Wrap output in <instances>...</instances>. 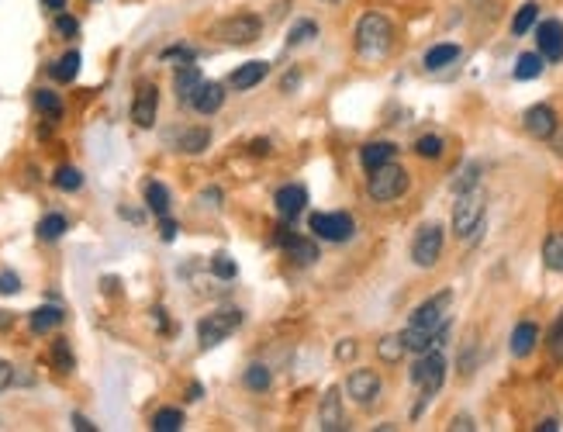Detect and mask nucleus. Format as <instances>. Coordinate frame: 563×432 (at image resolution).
Returning <instances> with one entry per match:
<instances>
[{"label":"nucleus","instance_id":"nucleus-1","mask_svg":"<svg viewBox=\"0 0 563 432\" xmlns=\"http://www.w3.org/2000/svg\"><path fill=\"white\" fill-rule=\"evenodd\" d=\"M391 46H394V25L387 21V14H381V11L363 14L357 25L359 55H366V59H384L387 52H391Z\"/></svg>","mask_w":563,"mask_h":432},{"label":"nucleus","instance_id":"nucleus-2","mask_svg":"<svg viewBox=\"0 0 563 432\" xmlns=\"http://www.w3.org/2000/svg\"><path fill=\"white\" fill-rule=\"evenodd\" d=\"M484 229V194L474 187V191H463L453 208V232L460 239H474L477 232Z\"/></svg>","mask_w":563,"mask_h":432},{"label":"nucleus","instance_id":"nucleus-3","mask_svg":"<svg viewBox=\"0 0 563 432\" xmlns=\"http://www.w3.org/2000/svg\"><path fill=\"white\" fill-rule=\"evenodd\" d=\"M405 191H408V174H405L401 166H394V163L377 166V170L370 174V183H366V194H370L374 201H398Z\"/></svg>","mask_w":563,"mask_h":432},{"label":"nucleus","instance_id":"nucleus-4","mask_svg":"<svg viewBox=\"0 0 563 432\" xmlns=\"http://www.w3.org/2000/svg\"><path fill=\"white\" fill-rule=\"evenodd\" d=\"M239 326H242V311H235V308L211 311L207 318H201V326H197V343H201V350H211V346L225 343Z\"/></svg>","mask_w":563,"mask_h":432},{"label":"nucleus","instance_id":"nucleus-5","mask_svg":"<svg viewBox=\"0 0 563 432\" xmlns=\"http://www.w3.org/2000/svg\"><path fill=\"white\" fill-rule=\"evenodd\" d=\"M411 381L422 387L425 398H433L435 391L442 387V381H446V356L439 353V350L422 353V360L411 367Z\"/></svg>","mask_w":563,"mask_h":432},{"label":"nucleus","instance_id":"nucleus-6","mask_svg":"<svg viewBox=\"0 0 563 432\" xmlns=\"http://www.w3.org/2000/svg\"><path fill=\"white\" fill-rule=\"evenodd\" d=\"M311 232L318 235V239H325V242H346L353 232H357V222L346 215V211H318V215H311Z\"/></svg>","mask_w":563,"mask_h":432},{"label":"nucleus","instance_id":"nucleus-7","mask_svg":"<svg viewBox=\"0 0 563 432\" xmlns=\"http://www.w3.org/2000/svg\"><path fill=\"white\" fill-rule=\"evenodd\" d=\"M442 242H446V235H442L439 225L418 229L415 242H411V259H415L422 270H429V267H435V259L442 256Z\"/></svg>","mask_w":563,"mask_h":432},{"label":"nucleus","instance_id":"nucleus-8","mask_svg":"<svg viewBox=\"0 0 563 432\" xmlns=\"http://www.w3.org/2000/svg\"><path fill=\"white\" fill-rule=\"evenodd\" d=\"M453 301V294L450 291H442V294H435L429 298L425 305L415 308V315H411L408 326H418V329H446L450 326V318H446V308Z\"/></svg>","mask_w":563,"mask_h":432},{"label":"nucleus","instance_id":"nucleus-9","mask_svg":"<svg viewBox=\"0 0 563 432\" xmlns=\"http://www.w3.org/2000/svg\"><path fill=\"white\" fill-rule=\"evenodd\" d=\"M222 38L229 42V46H249V42H256L263 25H259L256 14H235L229 21H222Z\"/></svg>","mask_w":563,"mask_h":432},{"label":"nucleus","instance_id":"nucleus-10","mask_svg":"<svg viewBox=\"0 0 563 432\" xmlns=\"http://www.w3.org/2000/svg\"><path fill=\"white\" fill-rule=\"evenodd\" d=\"M346 394L357 402V405H374L381 398V377L374 370H353L346 377Z\"/></svg>","mask_w":563,"mask_h":432},{"label":"nucleus","instance_id":"nucleus-11","mask_svg":"<svg viewBox=\"0 0 563 432\" xmlns=\"http://www.w3.org/2000/svg\"><path fill=\"white\" fill-rule=\"evenodd\" d=\"M155 111H159V90H155L153 83H139L135 101H131V122L139 128H153Z\"/></svg>","mask_w":563,"mask_h":432},{"label":"nucleus","instance_id":"nucleus-12","mask_svg":"<svg viewBox=\"0 0 563 432\" xmlns=\"http://www.w3.org/2000/svg\"><path fill=\"white\" fill-rule=\"evenodd\" d=\"M522 125L525 131L533 135V139H550L553 131H557V114H553V107H546V104H536V107H529L525 114H522Z\"/></svg>","mask_w":563,"mask_h":432},{"label":"nucleus","instance_id":"nucleus-13","mask_svg":"<svg viewBox=\"0 0 563 432\" xmlns=\"http://www.w3.org/2000/svg\"><path fill=\"white\" fill-rule=\"evenodd\" d=\"M536 42H539V55L550 59V63H560L563 59V25L560 21H542L536 28Z\"/></svg>","mask_w":563,"mask_h":432},{"label":"nucleus","instance_id":"nucleus-14","mask_svg":"<svg viewBox=\"0 0 563 432\" xmlns=\"http://www.w3.org/2000/svg\"><path fill=\"white\" fill-rule=\"evenodd\" d=\"M273 204H277V211H281L283 222H294V218L305 211V204H307L305 187H298V183H287V187H281V191H277Z\"/></svg>","mask_w":563,"mask_h":432},{"label":"nucleus","instance_id":"nucleus-15","mask_svg":"<svg viewBox=\"0 0 563 432\" xmlns=\"http://www.w3.org/2000/svg\"><path fill=\"white\" fill-rule=\"evenodd\" d=\"M205 83L201 77V70L194 66V63H183L177 70V77H173V90H177V101L180 104H190L194 101V94H197V87Z\"/></svg>","mask_w":563,"mask_h":432},{"label":"nucleus","instance_id":"nucleus-16","mask_svg":"<svg viewBox=\"0 0 563 432\" xmlns=\"http://www.w3.org/2000/svg\"><path fill=\"white\" fill-rule=\"evenodd\" d=\"M222 104H225V87H222V83H201L197 94H194V101H190V107H194L197 114H214Z\"/></svg>","mask_w":563,"mask_h":432},{"label":"nucleus","instance_id":"nucleus-17","mask_svg":"<svg viewBox=\"0 0 563 432\" xmlns=\"http://www.w3.org/2000/svg\"><path fill=\"white\" fill-rule=\"evenodd\" d=\"M318 422H322L325 432L342 429V398H339V391H325L322 408H318Z\"/></svg>","mask_w":563,"mask_h":432},{"label":"nucleus","instance_id":"nucleus-18","mask_svg":"<svg viewBox=\"0 0 563 432\" xmlns=\"http://www.w3.org/2000/svg\"><path fill=\"white\" fill-rule=\"evenodd\" d=\"M394 153H398V149H394L391 142H370V146H363V149H359V163L366 166V174H374L377 166L391 163Z\"/></svg>","mask_w":563,"mask_h":432},{"label":"nucleus","instance_id":"nucleus-19","mask_svg":"<svg viewBox=\"0 0 563 432\" xmlns=\"http://www.w3.org/2000/svg\"><path fill=\"white\" fill-rule=\"evenodd\" d=\"M536 343H539V329L533 326V322H518L512 332V356H529L533 350H536Z\"/></svg>","mask_w":563,"mask_h":432},{"label":"nucleus","instance_id":"nucleus-20","mask_svg":"<svg viewBox=\"0 0 563 432\" xmlns=\"http://www.w3.org/2000/svg\"><path fill=\"white\" fill-rule=\"evenodd\" d=\"M266 70H270L266 63L253 59V63H246V66H239V70L231 73V87H235V90H253L259 80L266 77Z\"/></svg>","mask_w":563,"mask_h":432},{"label":"nucleus","instance_id":"nucleus-21","mask_svg":"<svg viewBox=\"0 0 563 432\" xmlns=\"http://www.w3.org/2000/svg\"><path fill=\"white\" fill-rule=\"evenodd\" d=\"M63 318H66L63 308H52V305L35 308V311H31V332H38V335H42V332H52L55 326H63Z\"/></svg>","mask_w":563,"mask_h":432},{"label":"nucleus","instance_id":"nucleus-22","mask_svg":"<svg viewBox=\"0 0 563 432\" xmlns=\"http://www.w3.org/2000/svg\"><path fill=\"white\" fill-rule=\"evenodd\" d=\"M457 59H460V46L442 42V46H433V49L425 52V70H442V66H450Z\"/></svg>","mask_w":563,"mask_h":432},{"label":"nucleus","instance_id":"nucleus-23","mask_svg":"<svg viewBox=\"0 0 563 432\" xmlns=\"http://www.w3.org/2000/svg\"><path fill=\"white\" fill-rule=\"evenodd\" d=\"M142 194H146V204H149V211H153V215H159V218H163V215H170V191H166L159 180H149Z\"/></svg>","mask_w":563,"mask_h":432},{"label":"nucleus","instance_id":"nucleus-24","mask_svg":"<svg viewBox=\"0 0 563 432\" xmlns=\"http://www.w3.org/2000/svg\"><path fill=\"white\" fill-rule=\"evenodd\" d=\"M542 55L539 52H522L518 59H515V80H536L542 77Z\"/></svg>","mask_w":563,"mask_h":432},{"label":"nucleus","instance_id":"nucleus-25","mask_svg":"<svg viewBox=\"0 0 563 432\" xmlns=\"http://www.w3.org/2000/svg\"><path fill=\"white\" fill-rule=\"evenodd\" d=\"M49 73H52V80H59V83H73L80 73V52H66L63 59H55Z\"/></svg>","mask_w":563,"mask_h":432},{"label":"nucleus","instance_id":"nucleus-26","mask_svg":"<svg viewBox=\"0 0 563 432\" xmlns=\"http://www.w3.org/2000/svg\"><path fill=\"white\" fill-rule=\"evenodd\" d=\"M283 250H287V256H290L294 263H301V267H311V263L318 259V246H315V242H307V239H298V235H294Z\"/></svg>","mask_w":563,"mask_h":432},{"label":"nucleus","instance_id":"nucleus-27","mask_svg":"<svg viewBox=\"0 0 563 432\" xmlns=\"http://www.w3.org/2000/svg\"><path fill=\"white\" fill-rule=\"evenodd\" d=\"M542 263H546L550 270L563 274V232H553V235L542 242Z\"/></svg>","mask_w":563,"mask_h":432},{"label":"nucleus","instance_id":"nucleus-28","mask_svg":"<svg viewBox=\"0 0 563 432\" xmlns=\"http://www.w3.org/2000/svg\"><path fill=\"white\" fill-rule=\"evenodd\" d=\"M207 142H211V135H207L205 128H187V131L177 139V146L183 149V153H205Z\"/></svg>","mask_w":563,"mask_h":432},{"label":"nucleus","instance_id":"nucleus-29","mask_svg":"<svg viewBox=\"0 0 563 432\" xmlns=\"http://www.w3.org/2000/svg\"><path fill=\"white\" fill-rule=\"evenodd\" d=\"M153 429L155 432H180L183 429V411L177 408H159L153 415Z\"/></svg>","mask_w":563,"mask_h":432},{"label":"nucleus","instance_id":"nucleus-30","mask_svg":"<svg viewBox=\"0 0 563 432\" xmlns=\"http://www.w3.org/2000/svg\"><path fill=\"white\" fill-rule=\"evenodd\" d=\"M536 18H539V4H533V0H529V4H522V7L515 11V18H512V31L515 35H525L529 28L536 25Z\"/></svg>","mask_w":563,"mask_h":432},{"label":"nucleus","instance_id":"nucleus-31","mask_svg":"<svg viewBox=\"0 0 563 432\" xmlns=\"http://www.w3.org/2000/svg\"><path fill=\"white\" fill-rule=\"evenodd\" d=\"M377 353H381V360H387V363H398L401 356L408 353V346H405L401 335H384V339L377 343Z\"/></svg>","mask_w":563,"mask_h":432},{"label":"nucleus","instance_id":"nucleus-32","mask_svg":"<svg viewBox=\"0 0 563 432\" xmlns=\"http://www.w3.org/2000/svg\"><path fill=\"white\" fill-rule=\"evenodd\" d=\"M70 229V222L63 218V215H46L42 222H38V239H46V242H55L63 232Z\"/></svg>","mask_w":563,"mask_h":432},{"label":"nucleus","instance_id":"nucleus-33","mask_svg":"<svg viewBox=\"0 0 563 432\" xmlns=\"http://www.w3.org/2000/svg\"><path fill=\"white\" fill-rule=\"evenodd\" d=\"M52 367H55L59 374H70V370H73V350H70L66 339H55V343H52Z\"/></svg>","mask_w":563,"mask_h":432},{"label":"nucleus","instance_id":"nucleus-34","mask_svg":"<svg viewBox=\"0 0 563 432\" xmlns=\"http://www.w3.org/2000/svg\"><path fill=\"white\" fill-rule=\"evenodd\" d=\"M55 187L66 191V194H73V191L83 187V174H80L77 166H59V170H55Z\"/></svg>","mask_w":563,"mask_h":432},{"label":"nucleus","instance_id":"nucleus-35","mask_svg":"<svg viewBox=\"0 0 563 432\" xmlns=\"http://www.w3.org/2000/svg\"><path fill=\"white\" fill-rule=\"evenodd\" d=\"M35 107H38L42 114H49L52 122L63 118V101H59L52 90H35Z\"/></svg>","mask_w":563,"mask_h":432},{"label":"nucleus","instance_id":"nucleus-36","mask_svg":"<svg viewBox=\"0 0 563 432\" xmlns=\"http://www.w3.org/2000/svg\"><path fill=\"white\" fill-rule=\"evenodd\" d=\"M270 381H273V377H270V370H266L263 363H253V367L242 374V384H246L249 391H266V387H270Z\"/></svg>","mask_w":563,"mask_h":432},{"label":"nucleus","instance_id":"nucleus-37","mask_svg":"<svg viewBox=\"0 0 563 432\" xmlns=\"http://www.w3.org/2000/svg\"><path fill=\"white\" fill-rule=\"evenodd\" d=\"M477 180H481V166H477V163H466L460 174H457V180H453V191H457V194H463V191H474V187H477Z\"/></svg>","mask_w":563,"mask_h":432},{"label":"nucleus","instance_id":"nucleus-38","mask_svg":"<svg viewBox=\"0 0 563 432\" xmlns=\"http://www.w3.org/2000/svg\"><path fill=\"white\" fill-rule=\"evenodd\" d=\"M318 35V28H315V21H298V25L287 31V46L294 49V46H305V42H311Z\"/></svg>","mask_w":563,"mask_h":432},{"label":"nucleus","instance_id":"nucleus-39","mask_svg":"<svg viewBox=\"0 0 563 432\" xmlns=\"http://www.w3.org/2000/svg\"><path fill=\"white\" fill-rule=\"evenodd\" d=\"M415 153L422 156V159H439V156H442V139H439V135H422V139L415 142Z\"/></svg>","mask_w":563,"mask_h":432},{"label":"nucleus","instance_id":"nucleus-40","mask_svg":"<svg viewBox=\"0 0 563 432\" xmlns=\"http://www.w3.org/2000/svg\"><path fill=\"white\" fill-rule=\"evenodd\" d=\"M546 346H550V356H553V360H563V311H560V318L553 322V329H550Z\"/></svg>","mask_w":563,"mask_h":432},{"label":"nucleus","instance_id":"nucleus-41","mask_svg":"<svg viewBox=\"0 0 563 432\" xmlns=\"http://www.w3.org/2000/svg\"><path fill=\"white\" fill-rule=\"evenodd\" d=\"M211 274H214V277H222V280H231L235 274H239V267H235L225 253H218L214 259H211Z\"/></svg>","mask_w":563,"mask_h":432},{"label":"nucleus","instance_id":"nucleus-42","mask_svg":"<svg viewBox=\"0 0 563 432\" xmlns=\"http://www.w3.org/2000/svg\"><path fill=\"white\" fill-rule=\"evenodd\" d=\"M55 35L73 38V35H80V21L77 18H70V14H59V18H55Z\"/></svg>","mask_w":563,"mask_h":432},{"label":"nucleus","instance_id":"nucleus-43","mask_svg":"<svg viewBox=\"0 0 563 432\" xmlns=\"http://www.w3.org/2000/svg\"><path fill=\"white\" fill-rule=\"evenodd\" d=\"M18 291H21V280H18V274L4 270V274H0V294H18Z\"/></svg>","mask_w":563,"mask_h":432},{"label":"nucleus","instance_id":"nucleus-44","mask_svg":"<svg viewBox=\"0 0 563 432\" xmlns=\"http://www.w3.org/2000/svg\"><path fill=\"white\" fill-rule=\"evenodd\" d=\"M163 59H180V66H183V63H194V49H187V46H173V49L163 52Z\"/></svg>","mask_w":563,"mask_h":432},{"label":"nucleus","instance_id":"nucleus-45","mask_svg":"<svg viewBox=\"0 0 563 432\" xmlns=\"http://www.w3.org/2000/svg\"><path fill=\"white\" fill-rule=\"evenodd\" d=\"M159 232H163V242H173V239H177V232H180V225L173 222V218H166V215H163V218H159Z\"/></svg>","mask_w":563,"mask_h":432},{"label":"nucleus","instance_id":"nucleus-46","mask_svg":"<svg viewBox=\"0 0 563 432\" xmlns=\"http://www.w3.org/2000/svg\"><path fill=\"white\" fill-rule=\"evenodd\" d=\"M11 384H14V367H11L7 360H0V391L11 387Z\"/></svg>","mask_w":563,"mask_h":432},{"label":"nucleus","instance_id":"nucleus-47","mask_svg":"<svg viewBox=\"0 0 563 432\" xmlns=\"http://www.w3.org/2000/svg\"><path fill=\"white\" fill-rule=\"evenodd\" d=\"M335 356H339V360H353V356H357V343H353V339H342Z\"/></svg>","mask_w":563,"mask_h":432},{"label":"nucleus","instance_id":"nucleus-48","mask_svg":"<svg viewBox=\"0 0 563 432\" xmlns=\"http://www.w3.org/2000/svg\"><path fill=\"white\" fill-rule=\"evenodd\" d=\"M201 201H205L207 208H222V191H218V187H211V191L201 194Z\"/></svg>","mask_w":563,"mask_h":432},{"label":"nucleus","instance_id":"nucleus-49","mask_svg":"<svg viewBox=\"0 0 563 432\" xmlns=\"http://www.w3.org/2000/svg\"><path fill=\"white\" fill-rule=\"evenodd\" d=\"M550 142H553V149H557V153L563 156V128H560V125H557V131L550 135Z\"/></svg>","mask_w":563,"mask_h":432},{"label":"nucleus","instance_id":"nucleus-50","mask_svg":"<svg viewBox=\"0 0 563 432\" xmlns=\"http://www.w3.org/2000/svg\"><path fill=\"white\" fill-rule=\"evenodd\" d=\"M453 432H466V429H474V419H453V426H450Z\"/></svg>","mask_w":563,"mask_h":432},{"label":"nucleus","instance_id":"nucleus-51","mask_svg":"<svg viewBox=\"0 0 563 432\" xmlns=\"http://www.w3.org/2000/svg\"><path fill=\"white\" fill-rule=\"evenodd\" d=\"M11 326H14V315H11V311H0V332L11 329Z\"/></svg>","mask_w":563,"mask_h":432},{"label":"nucleus","instance_id":"nucleus-52","mask_svg":"<svg viewBox=\"0 0 563 432\" xmlns=\"http://www.w3.org/2000/svg\"><path fill=\"white\" fill-rule=\"evenodd\" d=\"M73 426H77L80 432H90V429H94V426H90V422H87L83 415H73Z\"/></svg>","mask_w":563,"mask_h":432},{"label":"nucleus","instance_id":"nucleus-53","mask_svg":"<svg viewBox=\"0 0 563 432\" xmlns=\"http://www.w3.org/2000/svg\"><path fill=\"white\" fill-rule=\"evenodd\" d=\"M42 7H49V11H66V0H42Z\"/></svg>","mask_w":563,"mask_h":432},{"label":"nucleus","instance_id":"nucleus-54","mask_svg":"<svg viewBox=\"0 0 563 432\" xmlns=\"http://www.w3.org/2000/svg\"><path fill=\"white\" fill-rule=\"evenodd\" d=\"M253 153H256V156H266V153H270V142L256 139V142H253Z\"/></svg>","mask_w":563,"mask_h":432},{"label":"nucleus","instance_id":"nucleus-55","mask_svg":"<svg viewBox=\"0 0 563 432\" xmlns=\"http://www.w3.org/2000/svg\"><path fill=\"white\" fill-rule=\"evenodd\" d=\"M539 432H557V422H553V419H546V422L539 426Z\"/></svg>","mask_w":563,"mask_h":432},{"label":"nucleus","instance_id":"nucleus-56","mask_svg":"<svg viewBox=\"0 0 563 432\" xmlns=\"http://www.w3.org/2000/svg\"><path fill=\"white\" fill-rule=\"evenodd\" d=\"M329 4H335V0H329Z\"/></svg>","mask_w":563,"mask_h":432}]
</instances>
